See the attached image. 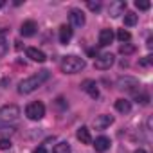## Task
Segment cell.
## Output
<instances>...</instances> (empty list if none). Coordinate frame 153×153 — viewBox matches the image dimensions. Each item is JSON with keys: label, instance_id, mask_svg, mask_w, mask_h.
Returning a JSON list of instances; mask_svg holds the SVG:
<instances>
[{"label": "cell", "instance_id": "1", "mask_svg": "<svg viewBox=\"0 0 153 153\" xmlns=\"http://www.w3.org/2000/svg\"><path fill=\"white\" fill-rule=\"evenodd\" d=\"M49 70H40L38 74H34V76H31V78H27V79H22L20 83H18V92L20 94H31V92H34L38 87H42L47 79H49Z\"/></svg>", "mask_w": 153, "mask_h": 153}, {"label": "cell", "instance_id": "2", "mask_svg": "<svg viewBox=\"0 0 153 153\" xmlns=\"http://www.w3.org/2000/svg\"><path fill=\"white\" fill-rule=\"evenodd\" d=\"M85 65H87L85 59L79 56H65L59 63V67L65 74H78L85 68Z\"/></svg>", "mask_w": 153, "mask_h": 153}, {"label": "cell", "instance_id": "3", "mask_svg": "<svg viewBox=\"0 0 153 153\" xmlns=\"http://www.w3.org/2000/svg\"><path fill=\"white\" fill-rule=\"evenodd\" d=\"M25 115H27L31 121H40V119L45 115V105H43L42 101L29 103L27 108H25Z\"/></svg>", "mask_w": 153, "mask_h": 153}, {"label": "cell", "instance_id": "4", "mask_svg": "<svg viewBox=\"0 0 153 153\" xmlns=\"http://www.w3.org/2000/svg\"><path fill=\"white\" fill-rule=\"evenodd\" d=\"M20 117V108L16 105H6L0 108V121L2 123H13Z\"/></svg>", "mask_w": 153, "mask_h": 153}, {"label": "cell", "instance_id": "5", "mask_svg": "<svg viewBox=\"0 0 153 153\" xmlns=\"http://www.w3.org/2000/svg\"><path fill=\"white\" fill-rule=\"evenodd\" d=\"M114 61H115V56L110 54V52H106V54H101V56L96 58L94 67H96L97 70H108V68L114 65Z\"/></svg>", "mask_w": 153, "mask_h": 153}, {"label": "cell", "instance_id": "6", "mask_svg": "<svg viewBox=\"0 0 153 153\" xmlns=\"http://www.w3.org/2000/svg\"><path fill=\"white\" fill-rule=\"evenodd\" d=\"M117 88L119 90H133V88H139V81L135 78L124 76V78H119L117 79Z\"/></svg>", "mask_w": 153, "mask_h": 153}, {"label": "cell", "instance_id": "7", "mask_svg": "<svg viewBox=\"0 0 153 153\" xmlns=\"http://www.w3.org/2000/svg\"><path fill=\"white\" fill-rule=\"evenodd\" d=\"M68 20H70L72 27H83L85 25V15L79 9H72L70 15H68Z\"/></svg>", "mask_w": 153, "mask_h": 153}, {"label": "cell", "instance_id": "8", "mask_svg": "<svg viewBox=\"0 0 153 153\" xmlns=\"http://www.w3.org/2000/svg\"><path fill=\"white\" fill-rule=\"evenodd\" d=\"M112 123H114V117L103 114V115H97V117L94 119V128H96V130H106Z\"/></svg>", "mask_w": 153, "mask_h": 153}, {"label": "cell", "instance_id": "9", "mask_svg": "<svg viewBox=\"0 0 153 153\" xmlns=\"http://www.w3.org/2000/svg\"><path fill=\"white\" fill-rule=\"evenodd\" d=\"M124 9H126V2H124V0H115V2L110 4L108 13H110V16L117 18V16H121V15L124 13Z\"/></svg>", "mask_w": 153, "mask_h": 153}, {"label": "cell", "instance_id": "10", "mask_svg": "<svg viewBox=\"0 0 153 153\" xmlns=\"http://www.w3.org/2000/svg\"><path fill=\"white\" fill-rule=\"evenodd\" d=\"M81 88L90 96V97H99V90H97V83L94 81V79H85L83 83H81Z\"/></svg>", "mask_w": 153, "mask_h": 153}, {"label": "cell", "instance_id": "11", "mask_svg": "<svg viewBox=\"0 0 153 153\" xmlns=\"http://www.w3.org/2000/svg\"><path fill=\"white\" fill-rule=\"evenodd\" d=\"M36 29H38L36 22H33V20H27V22H24V24H22V27H20V33H22V36L29 38V36H34V34H36Z\"/></svg>", "mask_w": 153, "mask_h": 153}, {"label": "cell", "instance_id": "12", "mask_svg": "<svg viewBox=\"0 0 153 153\" xmlns=\"http://www.w3.org/2000/svg\"><path fill=\"white\" fill-rule=\"evenodd\" d=\"M25 54H27V58H31L33 61H38V63H43V61L47 59L45 52L40 51V49H36V47H29V49L25 51Z\"/></svg>", "mask_w": 153, "mask_h": 153}, {"label": "cell", "instance_id": "13", "mask_svg": "<svg viewBox=\"0 0 153 153\" xmlns=\"http://www.w3.org/2000/svg\"><path fill=\"white\" fill-rule=\"evenodd\" d=\"M76 137H78V140L81 144H92V135H90V130L87 126H81L78 128V131H76Z\"/></svg>", "mask_w": 153, "mask_h": 153}, {"label": "cell", "instance_id": "14", "mask_svg": "<svg viewBox=\"0 0 153 153\" xmlns=\"http://www.w3.org/2000/svg\"><path fill=\"white\" fill-rule=\"evenodd\" d=\"M112 42H114V31L112 29H101V33H99V45L106 47Z\"/></svg>", "mask_w": 153, "mask_h": 153}, {"label": "cell", "instance_id": "15", "mask_svg": "<svg viewBox=\"0 0 153 153\" xmlns=\"http://www.w3.org/2000/svg\"><path fill=\"white\" fill-rule=\"evenodd\" d=\"M70 40H72V29H70V25H61L59 27V43L67 45Z\"/></svg>", "mask_w": 153, "mask_h": 153}, {"label": "cell", "instance_id": "16", "mask_svg": "<svg viewBox=\"0 0 153 153\" xmlns=\"http://www.w3.org/2000/svg\"><path fill=\"white\" fill-rule=\"evenodd\" d=\"M94 148H96V151L105 153V151L110 148V139H108V137H97V139L94 140Z\"/></svg>", "mask_w": 153, "mask_h": 153}, {"label": "cell", "instance_id": "17", "mask_svg": "<svg viewBox=\"0 0 153 153\" xmlns=\"http://www.w3.org/2000/svg\"><path fill=\"white\" fill-rule=\"evenodd\" d=\"M115 110L121 112V114H130L131 103H130L128 99H117V101H115Z\"/></svg>", "mask_w": 153, "mask_h": 153}, {"label": "cell", "instance_id": "18", "mask_svg": "<svg viewBox=\"0 0 153 153\" xmlns=\"http://www.w3.org/2000/svg\"><path fill=\"white\" fill-rule=\"evenodd\" d=\"M137 20H139V16H137L135 13H126V15H124V25H128V27L135 25Z\"/></svg>", "mask_w": 153, "mask_h": 153}, {"label": "cell", "instance_id": "19", "mask_svg": "<svg viewBox=\"0 0 153 153\" xmlns=\"http://www.w3.org/2000/svg\"><path fill=\"white\" fill-rule=\"evenodd\" d=\"M52 153H70V146L68 142H58L54 146V151Z\"/></svg>", "mask_w": 153, "mask_h": 153}, {"label": "cell", "instance_id": "20", "mask_svg": "<svg viewBox=\"0 0 153 153\" xmlns=\"http://www.w3.org/2000/svg\"><path fill=\"white\" fill-rule=\"evenodd\" d=\"M117 38H119V42H121V43H128V42H130V38H131V34H130L126 29H119Z\"/></svg>", "mask_w": 153, "mask_h": 153}, {"label": "cell", "instance_id": "21", "mask_svg": "<svg viewBox=\"0 0 153 153\" xmlns=\"http://www.w3.org/2000/svg\"><path fill=\"white\" fill-rule=\"evenodd\" d=\"M119 52L124 54V56H126V54H133V52H135V45H131V43H123V45L119 47Z\"/></svg>", "mask_w": 153, "mask_h": 153}, {"label": "cell", "instance_id": "22", "mask_svg": "<svg viewBox=\"0 0 153 153\" xmlns=\"http://www.w3.org/2000/svg\"><path fill=\"white\" fill-rule=\"evenodd\" d=\"M7 49H9V43H7V40H6L2 34H0V58H2V56H6Z\"/></svg>", "mask_w": 153, "mask_h": 153}, {"label": "cell", "instance_id": "23", "mask_svg": "<svg viewBox=\"0 0 153 153\" xmlns=\"http://www.w3.org/2000/svg\"><path fill=\"white\" fill-rule=\"evenodd\" d=\"M135 7L140 9V11H146V9L151 7V4L148 2V0H135Z\"/></svg>", "mask_w": 153, "mask_h": 153}, {"label": "cell", "instance_id": "24", "mask_svg": "<svg viewBox=\"0 0 153 153\" xmlns=\"http://www.w3.org/2000/svg\"><path fill=\"white\" fill-rule=\"evenodd\" d=\"M153 63V56H144L140 61H139V65H142V67H148V65H151Z\"/></svg>", "mask_w": 153, "mask_h": 153}, {"label": "cell", "instance_id": "25", "mask_svg": "<svg viewBox=\"0 0 153 153\" xmlns=\"http://www.w3.org/2000/svg\"><path fill=\"white\" fill-rule=\"evenodd\" d=\"M135 99H137V101H140L142 105H148L149 96H148V94H140V96H139V94H135Z\"/></svg>", "mask_w": 153, "mask_h": 153}, {"label": "cell", "instance_id": "26", "mask_svg": "<svg viewBox=\"0 0 153 153\" xmlns=\"http://www.w3.org/2000/svg\"><path fill=\"white\" fill-rule=\"evenodd\" d=\"M87 6H88L90 11H99L101 9V4L99 2H92V0H90V2H87Z\"/></svg>", "mask_w": 153, "mask_h": 153}, {"label": "cell", "instance_id": "27", "mask_svg": "<svg viewBox=\"0 0 153 153\" xmlns=\"http://www.w3.org/2000/svg\"><path fill=\"white\" fill-rule=\"evenodd\" d=\"M9 148H11L9 139H0V149H9Z\"/></svg>", "mask_w": 153, "mask_h": 153}, {"label": "cell", "instance_id": "28", "mask_svg": "<svg viewBox=\"0 0 153 153\" xmlns=\"http://www.w3.org/2000/svg\"><path fill=\"white\" fill-rule=\"evenodd\" d=\"M34 153H47V149H45L43 146H40V148H36V149H34Z\"/></svg>", "mask_w": 153, "mask_h": 153}, {"label": "cell", "instance_id": "29", "mask_svg": "<svg viewBox=\"0 0 153 153\" xmlns=\"http://www.w3.org/2000/svg\"><path fill=\"white\" fill-rule=\"evenodd\" d=\"M135 153H146L144 149H135Z\"/></svg>", "mask_w": 153, "mask_h": 153}, {"label": "cell", "instance_id": "30", "mask_svg": "<svg viewBox=\"0 0 153 153\" xmlns=\"http://www.w3.org/2000/svg\"><path fill=\"white\" fill-rule=\"evenodd\" d=\"M4 6V0H0V7H2Z\"/></svg>", "mask_w": 153, "mask_h": 153}]
</instances>
